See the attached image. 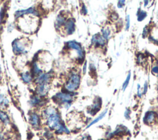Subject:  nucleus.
Here are the masks:
<instances>
[{
	"mask_svg": "<svg viewBox=\"0 0 158 140\" xmlns=\"http://www.w3.org/2000/svg\"><path fill=\"white\" fill-rule=\"evenodd\" d=\"M54 100L59 104L69 109L73 101V96L69 93H59L54 96Z\"/></svg>",
	"mask_w": 158,
	"mask_h": 140,
	"instance_id": "obj_1",
	"label": "nucleus"
},
{
	"mask_svg": "<svg viewBox=\"0 0 158 140\" xmlns=\"http://www.w3.org/2000/svg\"><path fill=\"white\" fill-rule=\"evenodd\" d=\"M80 83V76L77 73H72L65 85V88L68 92H73L76 91Z\"/></svg>",
	"mask_w": 158,
	"mask_h": 140,
	"instance_id": "obj_2",
	"label": "nucleus"
},
{
	"mask_svg": "<svg viewBox=\"0 0 158 140\" xmlns=\"http://www.w3.org/2000/svg\"><path fill=\"white\" fill-rule=\"evenodd\" d=\"M67 46L69 48L75 50L77 53L78 59L80 60H83V59H84V52L81 48V45L78 43L73 41H70L67 43Z\"/></svg>",
	"mask_w": 158,
	"mask_h": 140,
	"instance_id": "obj_3",
	"label": "nucleus"
},
{
	"mask_svg": "<svg viewBox=\"0 0 158 140\" xmlns=\"http://www.w3.org/2000/svg\"><path fill=\"white\" fill-rule=\"evenodd\" d=\"M101 106H102V99L100 97H97L94 99L93 104L88 107V113L89 115L93 116L95 114H96L100 110Z\"/></svg>",
	"mask_w": 158,
	"mask_h": 140,
	"instance_id": "obj_4",
	"label": "nucleus"
},
{
	"mask_svg": "<svg viewBox=\"0 0 158 140\" xmlns=\"http://www.w3.org/2000/svg\"><path fill=\"white\" fill-rule=\"evenodd\" d=\"M157 114L156 112L153 110L146 112L143 118L144 123L148 125H151L156 123V122L157 121Z\"/></svg>",
	"mask_w": 158,
	"mask_h": 140,
	"instance_id": "obj_5",
	"label": "nucleus"
},
{
	"mask_svg": "<svg viewBox=\"0 0 158 140\" xmlns=\"http://www.w3.org/2000/svg\"><path fill=\"white\" fill-rule=\"evenodd\" d=\"M13 51L16 54H19L25 51V46L23 42L20 39L15 40L12 44Z\"/></svg>",
	"mask_w": 158,
	"mask_h": 140,
	"instance_id": "obj_6",
	"label": "nucleus"
},
{
	"mask_svg": "<svg viewBox=\"0 0 158 140\" xmlns=\"http://www.w3.org/2000/svg\"><path fill=\"white\" fill-rule=\"evenodd\" d=\"M29 123L33 128H38L40 123V116L35 112H31L29 115Z\"/></svg>",
	"mask_w": 158,
	"mask_h": 140,
	"instance_id": "obj_7",
	"label": "nucleus"
},
{
	"mask_svg": "<svg viewBox=\"0 0 158 140\" xmlns=\"http://www.w3.org/2000/svg\"><path fill=\"white\" fill-rule=\"evenodd\" d=\"M91 43L96 47H102L105 44V39L99 33L96 34L93 36Z\"/></svg>",
	"mask_w": 158,
	"mask_h": 140,
	"instance_id": "obj_8",
	"label": "nucleus"
},
{
	"mask_svg": "<svg viewBox=\"0 0 158 140\" xmlns=\"http://www.w3.org/2000/svg\"><path fill=\"white\" fill-rule=\"evenodd\" d=\"M64 28L67 35H71L75 31V22L72 19L67 20L64 23Z\"/></svg>",
	"mask_w": 158,
	"mask_h": 140,
	"instance_id": "obj_9",
	"label": "nucleus"
},
{
	"mask_svg": "<svg viewBox=\"0 0 158 140\" xmlns=\"http://www.w3.org/2000/svg\"><path fill=\"white\" fill-rule=\"evenodd\" d=\"M107 111H108V109H105L103 112H102L96 118H95L94 120H93L86 127V128H88L89 127H91V126H93V125L97 123L98 122H99L100 120H101L103 118H104V117L106 115L107 113Z\"/></svg>",
	"mask_w": 158,
	"mask_h": 140,
	"instance_id": "obj_10",
	"label": "nucleus"
},
{
	"mask_svg": "<svg viewBox=\"0 0 158 140\" xmlns=\"http://www.w3.org/2000/svg\"><path fill=\"white\" fill-rule=\"evenodd\" d=\"M33 14L34 15H37L38 14L37 12L35 10L34 8L30 7V8H28V9H26V10H22L17 11L15 13V17L16 18H18L19 17L22 16L24 14Z\"/></svg>",
	"mask_w": 158,
	"mask_h": 140,
	"instance_id": "obj_11",
	"label": "nucleus"
},
{
	"mask_svg": "<svg viewBox=\"0 0 158 140\" xmlns=\"http://www.w3.org/2000/svg\"><path fill=\"white\" fill-rule=\"evenodd\" d=\"M50 78H51L50 73H43L39 76V77L37 78L36 81L39 84V85L43 84H47Z\"/></svg>",
	"mask_w": 158,
	"mask_h": 140,
	"instance_id": "obj_12",
	"label": "nucleus"
},
{
	"mask_svg": "<svg viewBox=\"0 0 158 140\" xmlns=\"http://www.w3.org/2000/svg\"><path fill=\"white\" fill-rule=\"evenodd\" d=\"M48 91V86L47 85V84H40L38 85L37 89H36V92L37 94L39 96H44L47 92Z\"/></svg>",
	"mask_w": 158,
	"mask_h": 140,
	"instance_id": "obj_13",
	"label": "nucleus"
},
{
	"mask_svg": "<svg viewBox=\"0 0 158 140\" xmlns=\"http://www.w3.org/2000/svg\"><path fill=\"white\" fill-rule=\"evenodd\" d=\"M57 112H57V109L55 107L50 106V107H48L46 109H45V110H44L43 116L47 118L50 115H51L52 114H54Z\"/></svg>",
	"mask_w": 158,
	"mask_h": 140,
	"instance_id": "obj_14",
	"label": "nucleus"
},
{
	"mask_svg": "<svg viewBox=\"0 0 158 140\" xmlns=\"http://www.w3.org/2000/svg\"><path fill=\"white\" fill-rule=\"evenodd\" d=\"M65 21L66 20H65V17L62 14H59L56 19V23H55V26H56V28H60L62 25H64Z\"/></svg>",
	"mask_w": 158,
	"mask_h": 140,
	"instance_id": "obj_15",
	"label": "nucleus"
},
{
	"mask_svg": "<svg viewBox=\"0 0 158 140\" xmlns=\"http://www.w3.org/2000/svg\"><path fill=\"white\" fill-rule=\"evenodd\" d=\"M44 103V101L38 96H33L30 99V104L33 106L40 105Z\"/></svg>",
	"mask_w": 158,
	"mask_h": 140,
	"instance_id": "obj_16",
	"label": "nucleus"
},
{
	"mask_svg": "<svg viewBox=\"0 0 158 140\" xmlns=\"http://www.w3.org/2000/svg\"><path fill=\"white\" fill-rule=\"evenodd\" d=\"M0 120L4 124V125H8L10 123V118L7 114L3 112L0 110Z\"/></svg>",
	"mask_w": 158,
	"mask_h": 140,
	"instance_id": "obj_17",
	"label": "nucleus"
},
{
	"mask_svg": "<svg viewBox=\"0 0 158 140\" xmlns=\"http://www.w3.org/2000/svg\"><path fill=\"white\" fill-rule=\"evenodd\" d=\"M101 31H102V36L103 38L105 39H107L110 35V28H109L108 27H106V28H102L101 30Z\"/></svg>",
	"mask_w": 158,
	"mask_h": 140,
	"instance_id": "obj_18",
	"label": "nucleus"
},
{
	"mask_svg": "<svg viewBox=\"0 0 158 140\" xmlns=\"http://www.w3.org/2000/svg\"><path fill=\"white\" fill-rule=\"evenodd\" d=\"M21 77L23 81L25 83H30L31 81L32 77L31 75L28 73H23L21 75Z\"/></svg>",
	"mask_w": 158,
	"mask_h": 140,
	"instance_id": "obj_19",
	"label": "nucleus"
},
{
	"mask_svg": "<svg viewBox=\"0 0 158 140\" xmlns=\"http://www.w3.org/2000/svg\"><path fill=\"white\" fill-rule=\"evenodd\" d=\"M147 14L145 11L143 10H141L140 12L139 13V14H138V21H142L144 19V18L146 17Z\"/></svg>",
	"mask_w": 158,
	"mask_h": 140,
	"instance_id": "obj_20",
	"label": "nucleus"
},
{
	"mask_svg": "<svg viewBox=\"0 0 158 140\" xmlns=\"http://www.w3.org/2000/svg\"><path fill=\"white\" fill-rule=\"evenodd\" d=\"M130 76H131V73H129L128 74L127 78H126V80H125V82H124L123 84L122 89H123V91L126 89V88L127 87V86H128V83H129V81H130Z\"/></svg>",
	"mask_w": 158,
	"mask_h": 140,
	"instance_id": "obj_21",
	"label": "nucleus"
},
{
	"mask_svg": "<svg viewBox=\"0 0 158 140\" xmlns=\"http://www.w3.org/2000/svg\"><path fill=\"white\" fill-rule=\"evenodd\" d=\"M33 72L35 75H37V74H39L41 72V69H40L38 67V65H36V64H34L33 65Z\"/></svg>",
	"mask_w": 158,
	"mask_h": 140,
	"instance_id": "obj_22",
	"label": "nucleus"
},
{
	"mask_svg": "<svg viewBox=\"0 0 158 140\" xmlns=\"http://www.w3.org/2000/svg\"><path fill=\"white\" fill-rule=\"evenodd\" d=\"M80 140H91V138L89 134H85L81 136Z\"/></svg>",
	"mask_w": 158,
	"mask_h": 140,
	"instance_id": "obj_23",
	"label": "nucleus"
},
{
	"mask_svg": "<svg viewBox=\"0 0 158 140\" xmlns=\"http://www.w3.org/2000/svg\"><path fill=\"white\" fill-rule=\"evenodd\" d=\"M126 30H128L130 28V15H127L126 17Z\"/></svg>",
	"mask_w": 158,
	"mask_h": 140,
	"instance_id": "obj_24",
	"label": "nucleus"
},
{
	"mask_svg": "<svg viewBox=\"0 0 158 140\" xmlns=\"http://www.w3.org/2000/svg\"><path fill=\"white\" fill-rule=\"evenodd\" d=\"M142 94H143V92L141 90L140 85L139 84H138V85H137V95L139 97H141Z\"/></svg>",
	"mask_w": 158,
	"mask_h": 140,
	"instance_id": "obj_25",
	"label": "nucleus"
},
{
	"mask_svg": "<svg viewBox=\"0 0 158 140\" xmlns=\"http://www.w3.org/2000/svg\"><path fill=\"white\" fill-rule=\"evenodd\" d=\"M130 113H131V112H130V109H127L125 110V113H124V116H125V118L129 119V118H130Z\"/></svg>",
	"mask_w": 158,
	"mask_h": 140,
	"instance_id": "obj_26",
	"label": "nucleus"
},
{
	"mask_svg": "<svg viewBox=\"0 0 158 140\" xmlns=\"http://www.w3.org/2000/svg\"><path fill=\"white\" fill-rule=\"evenodd\" d=\"M148 33H149V28H148V27L146 26V27H144V30H143V37H146V36L148 35Z\"/></svg>",
	"mask_w": 158,
	"mask_h": 140,
	"instance_id": "obj_27",
	"label": "nucleus"
},
{
	"mask_svg": "<svg viewBox=\"0 0 158 140\" xmlns=\"http://www.w3.org/2000/svg\"><path fill=\"white\" fill-rule=\"evenodd\" d=\"M147 89H148V83H147V81H146L145 83H144V88H143V94H145L146 93Z\"/></svg>",
	"mask_w": 158,
	"mask_h": 140,
	"instance_id": "obj_28",
	"label": "nucleus"
},
{
	"mask_svg": "<svg viewBox=\"0 0 158 140\" xmlns=\"http://www.w3.org/2000/svg\"><path fill=\"white\" fill-rule=\"evenodd\" d=\"M125 1H118V4H117V6H118V7H119V8H121L124 4H125Z\"/></svg>",
	"mask_w": 158,
	"mask_h": 140,
	"instance_id": "obj_29",
	"label": "nucleus"
},
{
	"mask_svg": "<svg viewBox=\"0 0 158 140\" xmlns=\"http://www.w3.org/2000/svg\"><path fill=\"white\" fill-rule=\"evenodd\" d=\"M152 72L154 73H158V67L157 66H155V67H152Z\"/></svg>",
	"mask_w": 158,
	"mask_h": 140,
	"instance_id": "obj_30",
	"label": "nucleus"
},
{
	"mask_svg": "<svg viewBox=\"0 0 158 140\" xmlns=\"http://www.w3.org/2000/svg\"><path fill=\"white\" fill-rule=\"evenodd\" d=\"M81 12H82V14H86L87 13V10H86V9L85 5H83V7H82V8H81Z\"/></svg>",
	"mask_w": 158,
	"mask_h": 140,
	"instance_id": "obj_31",
	"label": "nucleus"
},
{
	"mask_svg": "<svg viewBox=\"0 0 158 140\" xmlns=\"http://www.w3.org/2000/svg\"><path fill=\"white\" fill-rule=\"evenodd\" d=\"M111 17H112V19H114V20H117V17H118V15H117V14H112L111 15Z\"/></svg>",
	"mask_w": 158,
	"mask_h": 140,
	"instance_id": "obj_32",
	"label": "nucleus"
},
{
	"mask_svg": "<svg viewBox=\"0 0 158 140\" xmlns=\"http://www.w3.org/2000/svg\"><path fill=\"white\" fill-rule=\"evenodd\" d=\"M83 73H86V62L85 63L84 65H83Z\"/></svg>",
	"mask_w": 158,
	"mask_h": 140,
	"instance_id": "obj_33",
	"label": "nucleus"
},
{
	"mask_svg": "<svg viewBox=\"0 0 158 140\" xmlns=\"http://www.w3.org/2000/svg\"><path fill=\"white\" fill-rule=\"evenodd\" d=\"M0 140H4V136L3 134L0 133Z\"/></svg>",
	"mask_w": 158,
	"mask_h": 140,
	"instance_id": "obj_34",
	"label": "nucleus"
},
{
	"mask_svg": "<svg viewBox=\"0 0 158 140\" xmlns=\"http://www.w3.org/2000/svg\"><path fill=\"white\" fill-rule=\"evenodd\" d=\"M149 1H145V4H144V6H146L147 4H148V2Z\"/></svg>",
	"mask_w": 158,
	"mask_h": 140,
	"instance_id": "obj_35",
	"label": "nucleus"
},
{
	"mask_svg": "<svg viewBox=\"0 0 158 140\" xmlns=\"http://www.w3.org/2000/svg\"><path fill=\"white\" fill-rule=\"evenodd\" d=\"M99 140H110V139H109L107 138H105V139H99Z\"/></svg>",
	"mask_w": 158,
	"mask_h": 140,
	"instance_id": "obj_36",
	"label": "nucleus"
},
{
	"mask_svg": "<svg viewBox=\"0 0 158 140\" xmlns=\"http://www.w3.org/2000/svg\"><path fill=\"white\" fill-rule=\"evenodd\" d=\"M1 69H0V78H1Z\"/></svg>",
	"mask_w": 158,
	"mask_h": 140,
	"instance_id": "obj_37",
	"label": "nucleus"
}]
</instances>
